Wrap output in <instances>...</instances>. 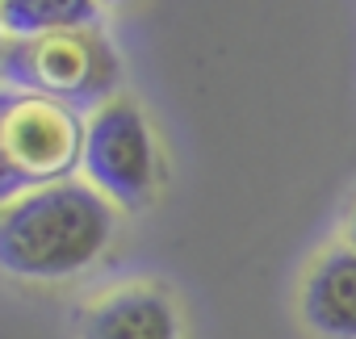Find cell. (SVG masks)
Instances as JSON below:
<instances>
[{
  "label": "cell",
  "instance_id": "277c9868",
  "mask_svg": "<svg viewBox=\"0 0 356 339\" xmlns=\"http://www.w3.org/2000/svg\"><path fill=\"white\" fill-rule=\"evenodd\" d=\"M84 181L122 210H143L155 197L163 181V163H159L151 122L134 97L118 92L113 101L88 113Z\"/></svg>",
  "mask_w": 356,
  "mask_h": 339
},
{
  "label": "cell",
  "instance_id": "9c48e42d",
  "mask_svg": "<svg viewBox=\"0 0 356 339\" xmlns=\"http://www.w3.org/2000/svg\"><path fill=\"white\" fill-rule=\"evenodd\" d=\"M109 5H126V0H101V9H109Z\"/></svg>",
  "mask_w": 356,
  "mask_h": 339
},
{
  "label": "cell",
  "instance_id": "3957f363",
  "mask_svg": "<svg viewBox=\"0 0 356 339\" xmlns=\"http://www.w3.org/2000/svg\"><path fill=\"white\" fill-rule=\"evenodd\" d=\"M88 117L76 105L5 92V122H0V197L13 201L30 189L76 181L84 167Z\"/></svg>",
  "mask_w": 356,
  "mask_h": 339
},
{
  "label": "cell",
  "instance_id": "7a4b0ae2",
  "mask_svg": "<svg viewBox=\"0 0 356 339\" xmlns=\"http://www.w3.org/2000/svg\"><path fill=\"white\" fill-rule=\"evenodd\" d=\"M9 92L51 97L76 109H97L118 97L122 63L109 38L92 30H67L47 38H5V59H0Z\"/></svg>",
  "mask_w": 356,
  "mask_h": 339
},
{
  "label": "cell",
  "instance_id": "5b68a950",
  "mask_svg": "<svg viewBox=\"0 0 356 339\" xmlns=\"http://www.w3.org/2000/svg\"><path fill=\"white\" fill-rule=\"evenodd\" d=\"M80 339H181V310L159 285H122L84 310Z\"/></svg>",
  "mask_w": 356,
  "mask_h": 339
},
{
  "label": "cell",
  "instance_id": "8992f818",
  "mask_svg": "<svg viewBox=\"0 0 356 339\" xmlns=\"http://www.w3.org/2000/svg\"><path fill=\"white\" fill-rule=\"evenodd\" d=\"M302 318L318 339H356V247H327L302 276Z\"/></svg>",
  "mask_w": 356,
  "mask_h": 339
},
{
  "label": "cell",
  "instance_id": "6da1fadb",
  "mask_svg": "<svg viewBox=\"0 0 356 339\" xmlns=\"http://www.w3.org/2000/svg\"><path fill=\"white\" fill-rule=\"evenodd\" d=\"M118 214L88 181L30 189L0 210V268L22 281H72L113 243Z\"/></svg>",
  "mask_w": 356,
  "mask_h": 339
},
{
  "label": "cell",
  "instance_id": "ba28073f",
  "mask_svg": "<svg viewBox=\"0 0 356 339\" xmlns=\"http://www.w3.org/2000/svg\"><path fill=\"white\" fill-rule=\"evenodd\" d=\"M348 243L356 247V206H352V214H348Z\"/></svg>",
  "mask_w": 356,
  "mask_h": 339
},
{
  "label": "cell",
  "instance_id": "52a82bcc",
  "mask_svg": "<svg viewBox=\"0 0 356 339\" xmlns=\"http://www.w3.org/2000/svg\"><path fill=\"white\" fill-rule=\"evenodd\" d=\"M101 0H0L5 38H47L67 30H92Z\"/></svg>",
  "mask_w": 356,
  "mask_h": 339
}]
</instances>
